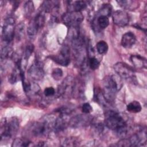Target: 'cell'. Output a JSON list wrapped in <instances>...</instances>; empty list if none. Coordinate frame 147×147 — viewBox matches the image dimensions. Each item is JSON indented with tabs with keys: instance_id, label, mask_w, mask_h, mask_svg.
I'll return each instance as SVG.
<instances>
[{
	"instance_id": "6da1fadb",
	"label": "cell",
	"mask_w": 147,
	"mask_h": 147,
	"mask_svg": "<svg viewBox=\"0 0 147 147\" xmlns=\"http://www.w3.org/2000/svg\"><path fill=\"white\" fill-rule=\"evenodd\" d=\"M122 86V79L118 75H111L105 77L103 80L102 94L107 102H113L116 93Z\"/></svg>"
},
{
	"instance_id": "7a4b0ae2",
	"label": "cell",
	"mask_w": 147,
	"mask_h": 147,
	"mask_svg": "<svg viewBox=\"0 0 147 147\" xmlns=\"http://www.w3.org/2000/svg\"><path fill=\"white\" fill-rule=\"evenodd\" d=\"M105 124L107 128L115 131L120 136L126 134V123L123 118L115 111L109 110L106 113Z\"/></svg>"
},
{
	"instance_id": "3957f363",
	"label": "cell",
	"mask_w": 147,
	"mask_h": 147,
	"mask_svg": "<svg viewBox=\"0 0 147 147\" xmlns=\"http://www.w3.org/2000/svg\"><path fill=\"white\" fill-rule=\"evenodd\" d=\"M55 120L52 119L51 117L49 118L47 117L40 122L33 124L30 127L32 135L36 137L47 136L52 129H54Z\"/></svg>"
},
{
	"instance_id": "277c9868",
	"label": "cell",
	"mask_w": 147,
	"mask_h": 147,
	"mask_svg": "<svg viewBox=\"0 0 147 147\" xmlns=\"http://www.w3.org/2000/svg\"><path fill=\"white\" fill-rule=\"evenodd\" d=\"M114 69L121 78L133 83H137L134 70L129 65L122 62H118L114 65Z\"/></svg>"
},
{
	"instance_id": "5b68a950",
	"label": "cell",
	"mask_w": 147,
	"mask_h": 147,
	"mask_svg": "<svg viewBox=\"0 0 147 147\" xmlns=\"http://www.w3.org/2000/svg\"><path fill=\"white\" fill-rule=\"evenodd\" d=\"M19 128V122L17 119L13 118L6 121V119L2 121L1 126V140L3 138H10L14 136Z\"/></svg>"
},
{
	"instance_id": "8992f818",
	"label": "cell",
	"mask_w": 147,
	"mask_h": 147,
	"mask_svg": "<svg viewBox=\"0 0 147 147\" xmlns=\"http://www.w3.org/2000/svg\"><path fill=\"white\" fill-rule=\"evenodd\" d=\"M76 82L72 76L67 77L58 87V93L59 95L68 98L72 95L74 92Z\"/></svg>"
},
{
	"instance_id": "52a82bcc",
	"label": "cell",
	"mask_w": 147,
	"mask_h": 147,
	"mask_svg": "<svg viewBox=\"0 0 147 147\" xmlns=\"http://www.w3.org/2000/svg\"><path fill=\"white\" fill-rule=\"evenodd\" d=\"M83 20V16L80 12L68 11L62 16L63 23L70 28H78Z\"/></svg>"
},
{
	"instance_id": "ba28073f",
	"label": "cell",
	"mask_w": 147,
	"mask_h": 147,
	"mask_svg": "<svg viewBox=\"0 0 147 147\" xmlns=\"http://www.w3.org/2000/svg\"><path fill=\"white\" fill-rule=\"evenodd\" d=\"M14 19L11 17L7 18L5 20V22L2 28V37L3 41L6 44H9L14 37Z\"/></svg>"
},
{
	"instance_id": "9c48e42d",
	"label": "cell",
	"mask_w": 147,
	"mask_h": 147,
	"mask_svg": "<svg viewBox=\"0 0 147 147\" xmlns=\"http://www.w3.org/2000/svg\"><path fill=\"white\" fill-rule=\"evenodd\" d=\"M56 63L62 66H67L70 62V51L67 45H64L60 49L59 54L51 57Z\"/></svg>"
},
{
	"instance_id": "30bf717a",
	"label": "cell",
	"mask_w": 147,
	"mask_h": 147,
	"mask_svg": "<svg viewBox=\"0 0 147 147\" xmlns=\"http://www.w3.org/2000/svg\"><path fill=\"white\" fill-rule=\"evenodd\" d=\"M113 20L115 24L119 26H126L129 22L128 14L123 10H117L112 15Z\"/></svg>"
},
{
	"instance_id": "8fae6325",
	"label": "cell",
	"mask_w": 147,
	"mask_h": 147,
	"mask_svg": "<svg viewBox=\"0 0 147 147\" xmlns=\"http://www.w3.org/2000/svg\"><path fill=\"white\" fill-rule=\"evenodd\" d=\"M29 76L36 80H41L44 75V72L39 62H36L31 65L28 71Z\"/></svg>"
},
{
	"instance_id": "7c38bea8",
	"label": "cell",
	"mask_w": 147,
	"mask_h": 147,
	"mask_svg": "<svg viewBox=\"0 0 147 147\" xmlns=\"http://www.w3.org/2000/svg\"><path fill=\"white\" fill-rule=\"evenodd\" d=\"M89 117L85 115H78L69 121V125L73 127H80L86 126L90 122Z\"/></svg>"
},
{
	"instance_id": "4fadbf2b",
	"label": "cell",
	"mask_w": 147,
	"mask_h": 147,
	"mask_svg": "<svg viewBox=\"0 0 147 147\" xmlns=\"http://www.w3.org/2000/svg\"><path fill=\"white\" fill-rule=\"evenodd\" d=\"M136 37L134 34L131 32L125 33L121 39V44L125 48H131L136 42Z\"/></svg>"
},
{
	"instance_id": "5bb4252c",
	"label": "cell",
	"mask_w": 147,
	"mask_h": 147,
	"mask_svg": "<svg viewBox=\"0 0 147 147\" xmlns=\"http://www.w3.org/2000/svg\"><path fill=\"white\" fill-rule=\"evenodd\" d=\"M130 60L133 65L139 69L146 68V60L144 57L138 55H133L130 57Z\"/></svg>"
},
{
	"instance_id": "9a60e30c",
	"label": "cell",
	"mask_w": 147,
	"mask_h": 147,
	"mask_svg": "<svg viewBox=\"0 0 147 147\" xmlns=\"http://www.w3.org/2000/svg\"><path fill=\"white\" fill-rule=\"evenodd\" d=\"M69 4V11L70 12H80L87 7V3L84 1H76L70 2Z\"/></svg>"
},
{
	"instance_id": "2e32d148",
	"label": "cell",
	"mask_w": 147,
	"mask_h": 147,
	"mask_svg": "<svg viewBox=\"0 0 147 147\" xmlns=\"http://www.w3.org/2000/svg\"><path fill=\"white\" fill-rule=\"evenodd\" d=\"M39 28L36 25L35 22H34L33 20L32 19L29 22L27 28V33L29 36V38L31 40H33L37 34Z\"/></svg>"
},
{
	"instance_id": "e0dca14e",
	"label": "cell",
	"mask_w": 147,
	"mask_h": 147,
	"mask_svg": "<svg viewBox=\"0 0 147 147\" xmlns=\"http://www.w3.org/2000/svg\"><path fill=\"white\" fill-rule=\"evenodd\" d=\"M25 25L24 23L21 22L18 24L14 28V37L17 40L19 41L22 39L24 36Z\"/></svg>"
},
{
	"instance_id": "ac0fdd59",
	"label": "cell",
	"mask_w": 147,
	"mask_h": 147,
	"mask_svg": "<svg viewBox=\"0 0 147 147\" xmlns=\"http://www.w3.org/2000/svg\"><path fill=\"white\" fill-rule=\"evenodd\" d=\"M126 109H127V110L130 113H137L141 111L142 109V107L141 104L138 102L136 100H134L129 103L127 105Z\"/></svg>"
},
{
	"instance_id": "d6986e66",
	"label": "cell",
	"mask_w": 147,
	"mask_h": 147,
	"mask_svg": "<svg viewBox=\"0 0 147 147\" xmlns=\"http://www.w3.org/2000/svg\"><path fill=\"white\" fill-rule=\"evenodd\" d=\"M96 22L99 28L101 29L106 28L109 25V20L108 17L104 15H99L96 19Z\"/></svg>"
},
{
	"instance_id": "ffe728a7",
	"label": "cell",
	"mask_w": 147,
	"mask_h": 147,
	"mask_svg": "<svg viewBox=\"0 0 147 147\" xmlns=\"http://www.w3.org/2000/svg\"><path fill=\"white\" fill-rule=\"evenodd\" d=\"M117 2L124 9H134L137 7V5H134V4H137L135 1H125V0H122V1H117Z\"/></svg>"
},
{
	"instance_id": "44dd1931",
	"label": "cell",
	"mask_w": 147,
	"mask_h": 147,
	"mask_svg": "<svg viewBox=\"0 0 147 147\" xmlns=\"http://www.w3.org/2000/svg\"><path fill=\"white\" fill-rule=\"evenodd\" d=\"M96 50H97L98 52L100 55L106 53L107 52V51L108 50V48H109L107 42L103 40L99 41L96 44Z\"/></svg>"
},
{
	"instance_id": "7402d4cb",
	"label": "cell",
	"mask_w": 147,
	"mask_h": 147,
	"mask_svg": "<svg viewBox=\"0 0 147 147\" xmlns=\"http://www.w3.org/2000/svg\"><path fill=\"white\" fill-rule=\"evenodd\" d=\"M30 142H31L28 139L18 138L14 140L12 146H28L30 145Z\"/></svg>"
},
{
	"instance_id": "603a6c76",
	"label": "cell",
	"mask_w": 147,
	"mask_h": 147,
	"mask_svg": "<svg viewBox=\"0 0 147 147\" xmlns=\"http://www.w3.org/2000/svg\"><path fill=\"white\" fill-rule=\"evenodd\" d=\"M34 9L33 2L31 1H27L24 5V11L26 17H29L33 12Z\"/></svg>"
},
{
	"instance_id": "cb8c5ba5",
	"label": "cell",
	"mask_w": 147,
	"mask_h": 147,
	"mask_svg": "<svg viewBox=\"0 0 147 147\" xmlns=\"http://www.w3.org/2000/svg\"><path fill=\"white\" fill-rule=\"evenodd\" d=\"M111 11V8L110 4H105L99 11L98 14H100V15H104L108 17L110 15Z\"/></svg>"
},
{
	"instance_id": "d4e9b609",
	"label": "cell",
	"mask_w": 147,
	"mask_h": 147,
	"mask_svg": "<svg viewBox=\"0 0 147 147\" xmlns=\"http://www.w3.org/2000/svg\"><path fill=\"white\" fill-rule=\"evenodd\" d=\"M88 65L90 68L92 70H95L98 68L100 65L99 61L95 57H92L88 60Z\"/></svg>"
},
{
	"instance_id": "484cf974",
	"label": "cell",
	"mask_w": 147,
	"mask_h": 147,
	"mask_svg": "<svg viewBox=\"0 0 147 147\" xmlns=\"http://www.w3.org/2000/svg\"><path fill=\"white\" fill-rule=\"evenodd\" d=\"M34 51V45L32 44H29L26 45L24 52V60H27L31 56Z\"/></svg>"
},
{
	"instance_id": "4316f807",
	"label": "cell",
	"mask_w": 147,
	"mask_h": 147,
	"mask_svg": "<svg viewBox=\"0 0 147 147\" xmlns=\"http://www.w3.org/2000/svg\"><path fill=\"white\" fill-rule=\"evenodd\" d=\"M63 71L59 68H55L52 72V76L53 78L56 80H60L63 76Z\"/></svg>"
},
{
	"instance_id": "83f0119b",
	"label": "cell",
	"mask_w": 147,
	"mask_h": 147,
	"mask_svg": "<svg viewBox=\"0 0 147 147\" xmlns=\"http://www.w3.org/2000/svg\"><path fill=\"white\" fill-rule=\"evenodd\" d=\"M11 51V49L10 47H7V45H6L5 47H4L1 51V60H3V59H5L6 57H7L10 54V52Z\"/></svg>"
},
{
	"instance_id": "f1b7e54d",
	"label": "cell",
	"mask_w": 147,
	"mask_h": 147,
	"mask_svg": "<svg viewBox=\"0 0 147 147\" xmlns=\"http://www.w3.org/2000/svg\"><path fill=\"white\" fill-rule=\"evenodd\" d=\"M82 111L84 114H89L92 111V107L88 103H84L82 106Z\"/></svg>"
},
{
	"instance_id": "f546056e",
	"label": "cell",
	"mask_w": 147,
	"mask_h": 147,
	"mask_svg": "<svg viewBox=\"0 0 147 147\" xmlns=\"http://www.w3.org/2000/svg\"><path fill=\"white\" fill-rule=\"evenodd\" d=\"M44 94L45 96L49 97L53 96L55 94V90L52 87H47L44 90Z\"/></svg>"
}]
</instances>
